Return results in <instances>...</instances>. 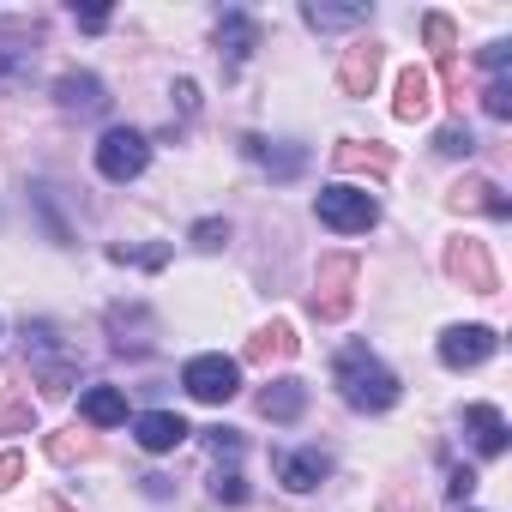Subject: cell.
Here are the masks:
<instances>
[{"mask_svg": "<svg viewBox=\"0 0 512 512\" xmlns=\"http://www.w3.org/2000/svg\"><path fill=\"white\" fill-rule=\"evenodd\" d=\"M332 380H338V392H344V404L350 410H362V416H380V410H392L398 404V374L368 350V344H344L338 356H332Z\"/></svg>", "mask_w": 512, "mask_h": 512, "instance_id": "cell-1", "label": "cell"}, {"mask_svg": "<svg viewBox=\"0 0 512 512\" xmlns=\"http://www.w3.org/2000/svg\"><path fill=\"white\" fill-rule=\"evenodd\" d=\"M314 217H320L326 229H338V235H368V229L380 223V199H374L368 187L332 181V187L314 193Z\"/></svg>", "mask_w": 512, "mask_h": 512, "instance_id": "cell-2", "label": "cell"}, {"mask_svg": "<svg viewBox=\"0 0 512 512\" xmlns=\"http://www.w3.org/2000/svg\"><path fill=\"white\" fill-rule=\"evenodd\" d=\"M25 338H31V368H37L43 392H49V398H67V392H73V380H79V356L61 344L55 320H31V326H25Z\"/></svg>", "mask_w": 512, "mask_h": 512, "instance_id": "cell-3", "label": "cell"}, {"mask_svg": "<svg viewBox=\"0 0 512 512\" xmlns=\"http://www.w3.org/2000/svg\"><path fill=\"white\" fill-rule=\"evenodd\" d=\"M145 163H151V139H145L139 127H109V133L97 139V175H103V181L127 187V181L145 175Z\"/></svg>", "mask_w": 512, "mask_h": 512, "instance_id": "cell-4", "label": "cell"}, {"mask_svg": "<svg viewBox=\"0 0 512 512\" xmlns=\"http://www.w3.org/2000/svg\"><path fill=\"white\" fill-rule=\"evenodd\" d=\"M181 386H187V398H199V404H229V398L241 392V362L205 350V356H193V362L181 368Z\"/></svg>", "mask_w": 512, "mask_h": 512, "instance_id": "cell-5", "label": "cell"}, {"mask_svg": "<svg viewBox=\"0 0 512 512\" xmlns=\"http://www.w3.org/2000/svg\"><path fill=\"white\" fill-rule=\"evenodd\" d=\"M356 253H326V260H320V278H314V314L320 320H344L350 314V302H356Z\"/></svg>", "mask_w": 512, "mask_h": 512, "instance_id": "cell-6", "label": "cell"}, {"mask_svg": "<svg viewBox=\"0 0 512 512\" xmlns=\"http://www.w3.org/2000/svg\"><path fill=\"white\" fill-rule=\"evenodd\" d=\"M37 49H43V25L0 19V85H25L37 73Z\"/></svg>", "mask_w": 512, "mask_h": 512, "instance_id": "cell-7", "label": "cell"}, {"mask_svg": "<svg viewBox=\"0 0 512 512\" xmlns=\"http://www.w3.org/2000/svg\"><path fill=\"white\" fill-rule=\"evenodd\" d=\"M446 272H452L470 296H494V290H500V272H494V260H488V241H476V235H458V241L446 247Z\"/></svg>", "mask_w": 512, "mask_h": 512, "instance_id": "cell-8", "label": "cell"}, {"mask_svg": "<svg viewBox=\"0 0 512 512\" xmlns=\"http://www.w3.org/2000/svg\"><path fill=\"white\" fill-rule=\"evenodd\" d=\"M253 49H260V19L241 13V7H229V13L217 19V61H223V79H235Z\"/></svg>", "mask_w": 512, "mask_h": 512, "instance_id": "cell-9", "label": "cell"}, {"mask_svg": "<svg viewBox=\"0 0 512 512\" xmlns=\"http://www.w3.org/2000/svg\"><path fill=\"white\" fill-rule=\"evenodd\" d=\"M494 350H500L494 326H446V332H440V362L458 368V374H464V368H482Z\"/></svg>", "mask_w": 512, "mask_h": 512, "instance_id": "cell-10", "label": "cell"}, {"mask_svg": "<svg viewBox=\"0 0 512 512\" xmlns=\"http://www.w3.org/2000/svg\"><path fill=\"white\" fill-rule=\"evenodd\" d=\"M241 151L260 163L272 181H296V175L308 169V145H296V139H260V133H247Z\"/></svg>", "mask_w": 512, "mask_h": 512, "instance_id": "cell-11", "label": "cell"}, {"mask_svg": "<svg viewBox=\"0 0 512 512\" xmlns=\"http://www.w3.org/2000/svg\"><path fill=\"white\" fill-rule=\"evenodd\" d=\"M380 85V43H350L338 55V91L344 97H374Z\"/></svg>", "mask_w": 512, "mask_h": 512, "instance_id": "cell-12", "label": "cell"}, {"mask_svg": "<svg viewBox=\"0 0 512 512\" xmlns=\"http://www.w3.org/2000/svg\"><path fill=\"white\" fill-rule=\"evenodd\" d=\"M55 103L67 109V115H109V85L97 79V73H61L55 79Z\"/></svg>", "mask_w": 512, "mask_h": 512, "instance_id": "cell-13", "label": "cell"}, {"mask_svg": "<svg viewBox=\"0 0 512 512\" xmlns=\"http://www.w3.org/2000/svg\"><path fill=\"white\" fill-rule=\"evenodd\" d=\"M326 476H332V452H320V446L278 452V482H284L290 494H308V488H320Z\"/></svg>", "mask_w": 512, "mask_h": 512, "instance_id": "cell-14", "label": "cell"}, {"mask_svg": "<svg viewBox=\"0 0 512 512\" xmlns=\"http://www.w3.org/2000/svg\"><path fill=\"white\" fill-rule=\"evenodd\" d=\"M464 434H470V446H476L482 458H500V452H506V440H512V428H506L500 404H464Z\"/></svg>", "mask_w": 512, "mask_h": 512, "instance_id": "cell-15", "label": "cell"}, {"mask_svg": "<svg viewBox=\"0 0 512 512\" xmlns=\"http://www.w3.org/2000/svg\"><path fill=\"white\" fill-rule=\"evenodd\" d=\"M187 434H193V428H187V416H175V410H145V416H133V440H139L145 452H175Z\"/></svg>", "mask_w": 512, "mask_h": 512, "instance_id": "cell-16", "label": "cell"}, {"mask_svg": "<svg viewBox=\"0 0 512 512\" xmlns=\"http://www.w3.org/2000/svg\"><path fill=\"white\" fill-rule=\"evenodd\" d=\"M392 115H398V121H428V115H434V79H428V67H404V73H398V103H392Z\"/></svg>", "mask_w": 512, "mask_h": 512, "instance_id": "cell-17", "label": "cell"}, {"mask_svg": "<svg viewBox=\"0 0 512 512\" xmlns=\"http://www.w3.org/2000/svg\"><path fill=\"white\" fill-rule=\"evenodd\" d=\"M332 163H338L344 175H374V181H386L398 157H392L386 145H374V139H368V145H362V139H344V145L332 151Z\"/></svg>", "mask_w": 512, "mask_h": 512, "instance_id": "cell-18", "label": "cell"}, {"mask_svg": "<svg viewBox=\"0 0 512 512\" xmlns=\"http://www.w3.org/2000/svg\"><path fill=\"white\" fill-rule=\"evenodd\" d=\"M302 410H308V380H296V374H284V380H272L260 392V416L266 422H302Z\"/></svg>", "mask_w": 512, "mask_h": 512, "instance_id": "cell-19", "label": "cell"}, {"mask_svg": "<svg viewBox=\"0 0 512 512\" xmlns=\"http://www.w3.org/2000/svg\"><path fill=\"white\" fill-rule=\"evenodd\" d=\"M446 205H452V211H488V217H500V223L512 217V199H506L494 181H458Z\"/></svg>", "mask_w": 512, "mask_h": 512, "instance_id": "cell-20", "label": "cell"}, {"mask_svg": "<svg viewBox=\"0 0 512 512\" xmlns=\"http://www.w3.org/2000/svg\"><path fill=\"white\" fill-rule=\"evenodd\" d=\"M79 416H85L91 428H115V422H127V392H121V386H91V392L79 398Z\"/></svg>", "mask_w": 512, "mask_h": 512, "instance_id": "cell-21", "label": "cell"}, {"mask_svg": "<svg viewBox=\"0 0 512 512\" xmlns=\"http://www.w3.org/2000/svg\"><path fill=\"white\" fill-rule=\"evenodd\" d=\"M290 356H296V326L290 320L260 326V332H253V344H247V362H290Z\"/></svg>", "mask_w": 512, "mask_h": 512, "instance_id": "cell-22", "label": "cell"}, {"mask_svg": "<svg viewBox=\"0 0 512 512\" xmlns=\"http://www.w3.org/2000/svg\"><path fill=\"white\" fill-rule=\"evenodd\" d=\"M368 19H374L368 7H320V0H308V7H302V25L308 31H356Z\"/></svg>", "mask_w": 512, "mask_h": 512, "instance_id": "cell-23", "label": "cell"}, {"mask_svg": "<svg viewBox=\"0 0 512 512\" xmlns=\"http://www.w3.org/2000/svg\"><path fill=\"white\" fill-rule=\"evenodd\" d=\"M0 434H37V410L25 392H0Z\"/></svg>", "mask_w": 512, "mask_h": 512, "instance_id": "cell-24", "label": "cell"}, {"mask_svg": "<svg viewBox=\"0 0 512 512\" xmlns=\"http://www.w3.org/2000/svg\"><path fill=\"white\" fill-rule=\"evenodd\" d=\"M211 500H217V506H247V482H241V470H235V458L211 470Z\"/></svg>", "mask_w": 512, "mask_h": 512, "instance_id": "cell-25", "label": "cell"}, {"mask_svg": "<svg viewBox=\"0 0 512 512\" xmlns=\"http://www.w3.org/2000/svg\"><path fill=\"white\" fill-rule=\"evenodd\" d=\"M31 199H37V211H43L49 241H55V247H73V229H67V223H61V211H55V187H31Z\"/></svg>", "mask_w": 512, "mask_h": 512, "instance_id": "cell-26", "label": "cell"}, {"mask_svg": "<svg viewBox=\"0 0 512 512\" xmlns=\"http://www.w3.org/2000/svg\"><path fill=\"white\" fill-rule=\"evenodd\" d=\"M422 37H428V49L440 55V67L458 61V49H452V19H446V13H428V19H422Z\"/></svg>", "mask_w": 512, "mask_h": 512, "instance_id": "cell-27", "label": "cell"}, {"mask_svg": "<svg viewBox=\"0 0 512 512\" xmlns=\"http://www.w3.org/2000/svg\"><path fill=\"white\" fill-rule=\"evenodd\" d=\"M434 151H440V157H470V151H476V133L452 121V127H440V133H434Z\"/></svg>", "mask_w": 512, "mask_h": 512, "instance_id": "cell-28", "label": "cell"}, {"mask_svg": "<svg viewBox=\"0 0 512 512\" xmlns=\"http://www.w3.org/2000/svg\"><path fill=\"white\" fill-rule=\"evenodd\" d=\"M187 241H193L199 253H217V247L229 241V223H223V217H199V223L187 229Z\"/></svg>", "mask_w": 512, "mask_h": 512, "instance_id": "cell-29", "label": "cell"}, {"mask_svg": "<svg viewBox=\"0 0 512 512\" xmlns=\"http://www.w3.org/2000/svg\"><path fill=\"white\" fill-rule=\"evenodd\" d=\"M109 260H115V266L139 260L145 272H163V266H169V247H139V253H133V247H109Z\"/></svg>", "mask_w": 512, "mask_h": 512, "instance_id": "cell-30", "label": "cell"}, {"mask_svg": "<svg viewBox=\"0 0 512 512\" xmlns=\"http://www.w3.org/2000/svg\"><path fill=\"white\" fill-rule=\"evenodd\" d=\"M49 458H55V464H73V458H85V434H79V428H61V434H49Z\"/></svg>", "mask_w": 512, "mask_h": 512, "instance_id": "cell-31", "label": "cell"}, {"mask_svg": "<svg viewBox=\"0 0 512 512\" xmlns=\"http://www.w3.org/2000/svg\"><path fill=\"white\" fill-rule=\"evenodd\" d=\"M482 109H488L494 121H506V115H512V79H488V91H482Z\"/></svg>", "mask_w": 512, "mask_h": 512, "instance_id": "cell-32", "label": "cell"}, {"mask_svg": "<svg viewBox=\"0 0 512 512\" xmlns=\"http://www.w3.org/2000/svg\"><path fill=\"white\" fill-rule=\"evenodd\" d=\"M482 67H488V79H506V67H512V43H506V37L488 43V49H482Z\"/></svg>", "mask_w": 512, "mask_h": 512, "instance_id": "cell-33", "label": "cell"}, {"mask_svg": "<svg viewBox=\"0 0 512 512\" xmlns=\"http://www.w3.org/2000/svg\"><path fill=\"white\" fill-rule=\"evenodd\" d=\"M205 446H211L217 458H235V452H241V434H235V428H205Z\"/></svg>", "mask_w": 512, "mask_h": 512, "instance_id": "cell-34", "label": "cell"}, {"mask_svg": "<svg viewBox=\"0 0 512 512\" xmlns=\"http://www.w3.org/2000/svg\"><path fill=\"white\" fill-rule=\"evenodd\" d=\"M446 494H452V506H464V500L476 494V470H470V464H458V470H452V482H446Z\"/></svg>", "mask_w": 512, "mask_h": 512, "instance_id": "cell-35", "label": "cell"}, {"mask_svg": "<svg viewBox=\"0 0 512 512\" xmlns=\"http://www.w3.org/2000/svg\"><path fill=\"white\" fill-rule=\"evenodd\" d=\"M175 109H181L187 121L199 115V85H193V79H181V85H175Z\"/></svg>", "mask_w": 512, "mask_h": 512, "instance_id": "cell-36", "label": "cell"}, {"mask_svg": "<svg viewBox=\"0 0 512 512\" xmlns=\"http://www.w3.org/2000/svg\"><path fill=\"white\" fill-rule=\"evenodd\" d=\"M25 476V452H0V488H13Z\"/></svg>", "mask_w": 512, "mask_h": 512, "instance_id": "cell-37", "label": "cell"}, {"mask_svg": "<svg viewBox=\"0 0 512 512\" xmlns=\"http://www.w3.org/2000/svg\"><path fill=\"white\" fill-rule=\"evenodd\" d=\"M79 31H109V13L97 7V13H79Z\"/></svg>", "mask_w": 512, "mask_h": 512, "instance_id": "cell-38", "label": "cell"}, {"mask_svg": "<svg viewBox=\"0 0 512 512\" xmlns=\"http://www.w3.org/2000/svg\"><path fill=\"white\" fill-rule=\"evenodd\" d=\"M145 494L151 500H169V476H145Z\"/></svg>", "mask_w": 512, "mask_h": 512, "instance_id": "cell-39", "label": "cell"}, {"mask_svg": "<svg viewBox=\"0 0 512 512\" xmlns=\"http://www.w3.org/2000/svg\"><path fill=\"white\" fill-rule=\"evenodd\" d=\"M43 512H73V506L67 500H43Z\"/></svg>", "mask_w": 512, "mask_h": 512, "instance_id": "cell-40", "label": "cell"}]
</instances>
